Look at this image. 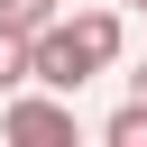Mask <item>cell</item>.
Here are the masks:
<instances>
[{
	"label": "cell",
	"mask_w": 147,
	"mask_h": 147,
	"mask_svg": "<svg viewBox=\"0 0 147 147\" xmlns=\"http://www.w3.org/2000/svg\"><path fill=\"white\" fill-rule=\"evenodd\" d=\"M110 55H119V9H83V18H55V28L28 37V83H46V92H83Z\"/></svg>",
	"instance_id": "1"
},
{
	"label": "cell",
	"mask_w": 147,
	"mask_h": 147,
	"mask_svg": "<svg viewBox=\"0 0 147 147\" xmlns=\"http://www.w3.org/2000/svg\"><path fill=\"white\" fill-rule=\"evenodd\" d=\"M0 129H9V138H28V147L74 138V92H55V101H46V92H18V101L0 110Z\"/></svg>",
	"instance_id": "2"
},
{
	"label": "cell",
	"mask_w": 147,
	"mask_h": 147,
	"mask_svg": "<svg viewBox=\"0 0 147 147\" xmlns=\"http://www.w3.org/2000/svg\"><path fill=\"white\" fill-rule=\"evenodd\" d=\"M0 28L37 37V28H55V0H0Z\"/></svg>",
	"instance_id": "3"
},
{
	"label": "cell",
	"mask_w": 147,
	"mask_h": 147,
	"mask_svg": "<svg viewBox=\"0 0 147 147\" xmlns=\"http://www.w3.org/2000/svg\"><path fill=\"white\" fill-rule=\"evenodd\" d=\"M18 83H28V37L0 28V92H18Z\"/></svg>",
	"instance_id": "4"
},
{
	"label": "cell",
	"mask_w": 147,
	"mask_h": 147,
	"mask_svg": "<svg viewBox=\"0 0 147 147\" xmlns=\"http://www.w3.org/2000/svg\"><path fill=\"white\" fill-rule=\"evenodd\" d=\"M110 147H147V101H129V110H110Z\"/></svg>",
	"instance_id": "5"
},
{
	"label": "cell",
	"mask_w": 147,
	"mask_h": 147,
	"mask_svg": "<svg viewBox=\"0 0 147 147\" xmlns=\"http://www.w3.org/2000/svg\"><path fill=\"white\" fill-rule=\"evenodd\" d=\"M129 101H147V64H138V74H129Z\"/></svg>",
	"instance_id": "6"
},
{
	"label": "cell",
	"mask_w": 147,
	"mask_h": 147,
	"mask_svg": "<svg viewBox=\"0 0 147 147\" xmlns=\"http://www.w3.org/2000/svg\"><path fill=\"white\" fill-rule=\"evenodd\" d=\"M138 9H147V0H138Z\"/></svg>",
	"instance_id": "7"
},
{
	"label": "cell",
	"mask_w": 147,
	"mask_h": 147,
	"mask_svg": "<svg viewBox=\"0 0 147 147\" xmlns=\"http://www.w3.org/2000/svg\"><path fill=\"white\" fill-rule=\"evenodd\" d=\"M129 9H138V0H129Z\"/></svg>",
	"instance_id": "8"
}]
</instances>
